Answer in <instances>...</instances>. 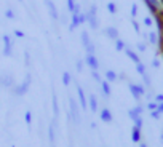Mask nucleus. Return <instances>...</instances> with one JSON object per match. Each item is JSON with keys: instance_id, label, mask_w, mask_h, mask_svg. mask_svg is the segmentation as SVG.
Masks as SVG:
<instances>
[{"instance_id": "50", "label": "nucleus", "mask_w": 163, "mask_h": 147, "mask_svg": "<svg viewBox=\"0 0 163 147\" xmlns=\"http://www.w3.org/2000/svg\"><path fill=\"white\" fill-rule=\"evenodd\" d=\"M160 139H162V141H163V131H162V134H160Z\"/></svg>"}, {"instance_id": "34", "label": "nucleus", "mask_w": 163, "mask_h": 147, "mask_svg": "<svg viewBox=\"0 0 163 147\" xmlns=\"http://www.w3.org/2000/svg\"><path fill=\"white\" fill-rule=\"evenodd\" d=\"M5 18H7V19H14V18H16V14H14L11 10H7V11H5Z\"/></svg>"}, {"instance_id": "31", "label": "nucleus", "mask_w": 163, "mask_h": 147, "mask_svg": "<svg viewBox=\"0 0 163 147\" xmlns=\"http://www.w3.org/2000/svg\"><path fill=\"white\" fill-rule=\"evenodd\" d=\"M133 122H134V126H138V128H141V130H142V125H144V122H142V117H141V115H139L136 120H133Z\"/></svg>"}, {"instance_id": "46", "label": "nucleus", "mask_w": 163, "mask_h": 147, "mask_svg": "<svg viewBox=\"0 0 163 147\" xmlns=\"http://www.w3.org/2000/svg\"><path fill=\"white\" fill-rule=\"evenodd\" d=\"M155 101H157V103H163V94H157L155 96Z\"/></svg>"}, {"instance_id": "38", "label": "nucleus", "mask_w": 163, "mask_h": 147, "mask_svg": "<svg viewBox=\"0 0 163 147\" xmlns=\"http://www.w3.org/2000/svg\"><path fill=\"white\" fill-rule=\"evenodd\" d=\"M160 115H162V113L158 112V109H157V110H152V112H150V117H152L153 120H158Z\"/></svg>"}, {"instance_id": "1", "label": "nucleus", "mask_w": 163, "mask_h": 147, "mask_svg": "<svg viewBox=\"0 0 163 147\" xmlns=\"http://www.w3.org/2000/svg\"><path fill=\"white\" fill-rule=\"evenodd\" d=\"M80 37H82V45H83L87 55H94V53H96V48H94V43L91 42V38H90V35H88V32H87V31H82Z\"/></svg>"}, {"instance_id": "37", "label": "nucleus", "mask_w": 163, "mask_h": 147, "mask_svg": "<svg viewBox=\"0 0 163 147\" xmlns=\"http://www.w3.org/2000/svg\"><path fill=\"white\" fill-rule=\"evenodd\" d=\"M136 86H138V91H139V94H141V96H144V94H146V86H144V85L138 83Z\"/></svg>"}, {"instance_id": "11", "label": "nucleus", "mask_w": 163, "mask_h": 147, "mask_svg": "<svg viewBox=\"0 0 163 147\" xmlns=\"http://www.w3.org/2000/svg\"><path fill=\"white\" fill-rule=\"evenodd\" d=\"M101 90H102V94H104V98L107 99L109 96L112 94V90H110V83L107 82V80H101Z\"/></svg>"}, {"instance_id": "2", "label": "nucleus", "mask_w": 163, "mask_h": 147, "mask_svg": "<svg viewBox=\"0 0 163 147\" xmlns=\"http://www.w3.org/2000/svg\"><path fill=\"white\" fill-rule=\"evenodd\" d=\"M69 109H70V118L74 120V123L75 125H80V109H78V104L74 98H69Z\"/></svg>"}, {"instance_id": "32", "label": "nucleus", "mask_w": 163, "mask_h": 147, "mask_svg": "<svg viewBox=\"0 0 163 147\" xmlns=\"http://www.w3.org/2000/svg\"><path fill=\"white\" fill-rule=\"evenodd\" d=\"M144 24H146V26H147V27H152V26H153V19H152V18H150V16H146V18H144Z\"/></svg>"}, {"instance_id": "39", "label": "nucleus", "mask_w": 163, "mask_h": 147, "mask_svg": "<svg viewBox=\"0 0 163 147\" xmlns=\"http://www.w3.org/2000/svg\"><path fill=\"white\" fill-rule=\"evenodd\" d=\"M83 64H85V62H83V61H80V59L75 62V67H77V70H78V72L83 70Z\"/></svg>"}, {"instance_id": "51", "label": "nucleus", "mask_w": 163, "mask_h": 147, "mask_svg": "<svg viewBox=\"0 0 163 147\" xmlns=\"http://www.w3.org/2000/svg\"><path fill=\"white\" fill-rule=\"evenodd\" d=\"M0 85H2V77H0Z\"/></svg>"}, {"instance_id": "4", "label": "nucleus", "mask_w": 163, "mask_h": 147, "mask_svg": "<svg viewBox=\"0 0 163 147\" xmlns=\"http://www.w3.org/2000/svg\"><path fill=\"white\" fill-rule=\"evenodd\" d=\"M96 7H91L90 8V11H88V24H90V27L93 29V31H96L98 29V26H99V21H98V18H96Z\"/></svg>"}, {"instance_id": "36", "label": "nucleus", "mask_w": 163, "mask_h": 147, "mask_svg": "<svg viewBox=\"0 0 163 147\" xmlns=\"http://www.w3.org/2000/svg\"><path fill=\"white\" fill-rule=\"evenodd\" d=\"M136 14H138V5L133 3V5H131V18H133V19L136 18Z\"/></svg>"}, {"instance_id": "24", "label": "nucleus", "mask_w": 163, "mask_h": 147, "mask_svg": "<svg viewBox=\"0 0 163 147\" xmlns=\"http://www.w3.org/2000/svg\"><path fill=\"white\" fill-rule=\"evenodd\" d=\"M131 24H133V31H134L138 35H141V26H139V23H138V21H136V19H133V21H131Z\"/></svg>"}, {"instance_id": "29", "label": "nucleus", "mask_w": 163, "mask_h": 147, "mask_svg": "<svg viewBox=\"0 0 163 147\" xmlns=\"http://www.w3.org/2000/svg\"><path fill=\"white\" fill-rule=\"evenodd\" d=\"M24 120H26V123H27L29 126H31V123H32V112H31V110H27V112H26Z\"/></svg>"}, {"instance_id": "3", "label": "nucleus", "mask_w": 163, "mask_h": 147, "mask_svg": "<svg viewBox=\"0 0 163 147\" xmlns=\"http://www.w3.org/2000/svg\"><path fill=\"white\" fill-rule=\"evenodd\" d=\"M31 74H27V75H26V80L24 82L21 83V85H16L13 88V93L16 96H24L26 93H27V90H29V86H31Z\"/></svg>"}, {"instance_id": "13", "label": "nucleus", "mask_w": 163, "mask_h": 147, "mask_svg": "<svg viewBox=\"0 0 163 147\" xmlns=\"http://www.w3.org/2000/svg\"><path fill=\"white\" fill-rule=\"evenodd\" d=\"M128 88H130V93H131V96L134 98V101H136V103H141V98H142V96L139 94L138 86H136L134 83H128Z\"/></svg>"}, {"instance_id": "19", "label": "nucleus", "mask_w": 163, "mask_h": 147, "mask_svg": "<svg viewBox=\"0 0 163 147\" xmlns=\"http://www.w3.org/2000/svg\"><path fill=\"white\" fill-rule=\"evenodd\" d=\"M51 101H53V113H55V118H56V117H58V113H59L58 96H56V93H53V98H51Z\"/></svg>"}, {"instance_id": "23", "label": "nucleus", "mask_w": 163, "mask_h": 147, "mask_svg": "<svg viewBox=\"0 0 163 147\" xmlns=\"http://www.w3.org/2000/svg\"><path fill=\"white\" fill-rule=\"evenodd\" d=\"M136 72H138L139 75H144V74H147V70H146V66H144V62H139V64H136Z\"/></svg>"}, {"instance_id": "35", "label": "nucleus", "mask_w": 163, "mask_h": 147, "mask_svg": "<svg viewBox=\"0 0 163 147\" xmlns=\"http://www.w3.org/2000/svg\"><path fill=\"white\" fill-rule=\"evenodd\" d=\"M107 10H109V13H112V14L117 13V7H115L114 3H107Z\"/></svg>"}, {"instance_id": "44", "label": "nucleus", "mask_w": 163, "mask_h": 147, "mask_svg": "<svg viewBox=\"0 0 163 147\" xmlns=\"http://www.w3.org/2000/svg\"><path fill=\"white\" fill-rule=\"evenodd\" d=\"M14 35L19 37V38H23V37H24V32H23V31H14Z\"/></svg>"}, {"instance_id": "40", "label": "nucleus", "mask_w": 163, "mask_h": 147, "mask_svg": "<svg viewBox=\"0 0 163 147\" xmlns=\"http://www.w3.org/2000/svg\"><path fill=\"white\" fill-rule=\"evenodd\" d=\"M136 46H138V50H139L141 53H144V51H146V48H147V45H146V43H141V42H139Z\"/></svg>"}, {"instance_id": "22", "label": "nucleus", "mask_w": 163, "mask_h": 147, "mask_svg": "<svg viewBox=\"0 0 163 147\" xmlns=\"http://www.w3.org/2000/svg\"><path fill=\"white\" fill-rule=\"evenodd\" d=\"M70 82H72V75H70L69 72H64V74H63V83H64V86H69Z\"/></svg>"}, {"instance_id": "20", "label": "nucleus", "mask_w": 163, "mask_h": 147, "mask_svg": "<svg viewBox=\"0 0 163 147\" xmlns=\"http://www.w3.org/2000/svg\"><path fill=\"white\" fill-rule=\"evenodd\" d=\"M2 85H3V86H7V88L13 86V85H14L13 77H11V75H5V77H2Z\"/></svg>"}, {"instance_id": "8", "label": "nucleus", "mask_w": 163, "mask_h": 147, "mask_svg": "<svg viewBox=\"0 0 163 147\" xmlns=\"http://www.w3.org/2000/svg\"><path fill=\"white\" fill-rule=\"evenodd\" d=\"M104 34L107 35L110 40H117V38H120V34H118V29L117 27H114V26H109V27H106L104 29Z\"/></svg>"}, {"instance_id": "7", "label": "nucleus", "mask_w": 163, "mask_h": 147, "mask_svg": "<svg viewBox=\"0 0 163 147\" xmlns=\"http://www.w3.org/2000/svg\"><path fill=\"white\" fill-rule=\"evenodd\" d=\"M99 118L102 120L104 123H110L112 120H114V115H112V112L107 107H104V109H101V112H99Z\"/></svg>"}, {"instance_id": "25", "label": "nucleus", "mask_w": 163, "mask_h": 147, "mask_svg": "<svg viewBox=\"0 0 163 147\" xmlns=\"http://www.w3.org/2000/svg\"><path fill=\"white\" fill-rule=\"evenodd\" d=\"M142 80H144V86H147V88H150V86H152V80H150V77L147 75V74H144V75H142Z\"/></svg>"}, {"instance_id": "53", "label": "nucleus", "mask_w": 163, "mask_h": 147, "mask_svg": "<svg viewBox=\"0 0 163 147\" xmlns=\"http://www.w3.org/2000/svg\"><path fill=\"white\" fill-rule=\"evenodd\" d=\"M19 2H21V0H19Z\"/></svg>"}, {"instance_id": "49", "label": "nucleus", "mask_w": 163, "mask_h": 147, "mask_svg": "<svg viewBox=\"0 0 163 147\" xmlns=\"http://www.w3.org/2000/svg\"><path fill=\"white\" fill-rule=\"evenodd\" d=\"M139 147H147V144H144V142H139Z\"/></svg>"}, {"instance_id": "12", "label": "nucleus", "mask_w": 163, "mask_h": 147, "mask_svg": "<svg viewBox=\"0 0 163 147\" xmlns=\"http://www.w3.org/2000/svg\"><path fill=\"white\" fill-rule=\"evenodd\" d=\"M45 3H46V7H48V10H50V16H51L55 21H56V19H59V14H58V10H56L55 3H53L51 0H46Z\"/></svg>"}, {"instance_id": "45", "label": "nucleus", "mask_w": 163, "mask_h": 147, "mask_svg": "<svg viewBox=\"0 0 163 147\" xmlns=\"http://www.w3.org/2000/svg\"><path fill=\"white\" fill-rule=\"evenodd\" d=\"M26 66H31V56L27 51H26Z\"/></svg>"}, {"instance_id": "41", "label": "nucleus", "mask_w": 163, "mask_h": 147, "mask_svg": "<svg viewBox=\"0 0 163 147\" xmlns=\"http://www.w3.org/2000/svg\"><path fill=\"white\" fill-rule=\"evenodd\" d=\"M134 110H136V112H138V113H139V115H142V112H144V107H142V106H141V104H139V103H138V106H136V107H134Z\"/></svg>"}, {"instance_id": "47", "label": "nucleus", "mask_w": 163, "mask_h": 147, "mask_svg": "<svg viewBox=\"0 0 163 147\" xmlns=\"http://www.w3.org/2000/svg\"><path fill=\"white\" fill-rule=\"evenodd\" d=\"M158 112L163 113V103H158Z\"/></svg>"}, {"instance_id": "42", "label": "nucleus", "mask_w": 163, "mask_h": 147, "mask_svg": "<svg viewBox=\"0 0 163 147\" xmlns=\"http://www.w3.org/2000/svg\"><path fill=\"white\" fill-rule=\"evenodd\" d=\"M67 7H69V11L72 13V11H74V7H75V3H74V0H67Z\"/></svg>"}, {"instance_id": "21", "label": "nucleus", "mask_w": 163, "mask_h": 147, "mask_svg": "<svg viewBox=\"0 0 163 147\" xmlns=\"http://www.w3.org/2000/svg\"><path fill=\"white\" fill-rule=\"evenodd\" d=\"M125 46H126V43L121 40V38H117V40H115V50H117V51H123Z\"/></svg>"}, {"instance_id": "27", "label": "nucleus", "mask_w": 163, "mask_h": 147, "mask_svg": "<svg viewBox=\"0 0 163 147\" xmlns=\"http://www.w3.org/2000/svg\"><path fill=\"white\" fill-rule=\"evenodd\" d=\"M147 109H149L150 112H152V110H157L158 109V103H157V101H150V103L147 104Z\"/></svg>"}, {"instance_id": "17", "label": "nucleus", "mask_w": 163, "mask_h": 147, "mask_svg": "<svg viewBox=\"0 0 163 147\" xmlns=\"http://www.w3.org/2000/svg\"><path fill=\"white\" fill-rule=\"evenodd\" d=\"M147 43H150V45H157L158 43V34L157 32H153V31H150L149 34H147Z\"/></svg>"}, {"instance_id": "28", "label": "nucleus", "mask_w": 163, "mask_h": 147, "mask_svg": "<svg viewBox=\"0 0 163 147\" xmlns=\"http://www.w3.org/2000/svg\"><path fill=\"white\" fill-rule=\"evenodd\" d=\"M91 77H93V80H94V82H98V83H101V80H102L98 70H91Z\"/></svg>"}, {"instance_id": "5", "label": "nucleus", "mask_w": 163, "mask_h": 147, "mask_svg": "<svg viewBox=\"0 0 163 147\" xmlns=\"http://www.w3.org/2000/svg\"><path fill=\"white\" fill-rule=\"evenodd\" d=\"M85 64L91 69V70H99V59L96 58V55H87L85 56Z\"/></svg>"}, {"instance_id": "6", "label": "nucleus", "mask_w": 163, "mask_h": 147, "mask_svg": "<svg viewBox=\"0 0 163 147\" xmlns=\"http://www.w3.org/2000/svg\"><path fill=\"white\" fill-rule=\"evenodd\" d=\"M144 3H146L147 8H149V11H150V14H152V16H155V14L158 13V10H160L158 0H144Z\"/></svg>"}, {"instance_id": "52", "label": "nucleus", "mask_w": 163, "mask_h": 147, "mask_svg": "<svg viewBox=\"0 0 163 147\" xmlns=\"http://www.w3.org/2000/svg\"><path fill=\"white\" fill-rule=\"evenodd\" d=\"M51 147H56V146H55V144H53V146H51Z\"/></svg>"}, {"instance_id": "18", "label": "nucleus", "mask_w": 163, "mask_h": 147, "mask_svg": "<svg viewBox=\"0 0 163 147\" xmlns=\"http://www.w3.org/2000/svg\"><path fill=\"white\" fill-rule=\"evenodd\" d=\"M106 80H107L109 83H114V82H117L118 80V75L115 74L114 70H107L106 72Z\"/></svg>"}, {"instance_id": "16", "label": "nucleus", "mask_w": 163, "mask_h": 147, "mask_svg": "<svg viewBox=\"0 0 163 147\" xmlns=\"http://www.w3.org/2000/svg\"><path fill=\"white\" fill-rule=\"evenodd\" d=\"M88 107L91 112H98V99L94 94H90V98H88Z\"/></svg>"}, {"instance_id": "14", "label": "nucleus", "mask_w": 163, "mask_h": 147, "mask_svg": "<svg viewBox=\"0 0 163 147\" xmlns=\"http://www.w3.org/2000/svg\"><path fill=\"white\" fill-rule=\"evenodd\" d=\"M141 128H138V126H133V130H131V141L133 142H136V144H139L141 142Z\"/></svg>"}, {"instance_id": "15", "label": "nucleus", "mask_w": 163, "mask_h": 147, "mask_svg": "<svg viewBox=\"0 0 163 147\" xmlns=\"http://www.w3.org/2000/svg\"><path fill=\"white\" fill-rule=\"evenodd\" d=\"M55 126H56V118L53 120L51 123H50V126H48V137H50V144H55V139H56V136H55Z\"/></svg>"}, {"instance_id": "30", "label": "nucleus", "mask_w": 163, "mask_h": 147, "mask_svg": "<svg viewBox=\"0 0 163 147\" xmlns=\"http://www.w3.org/2000/svg\"><path fill=\"white\" fill-rule=\"evenodd\" d=\"M78 19H80V24L88 23V13H80L78 14Z\"/></svg>"}, {"instance_id": "43", "label": "nucleus", "mask_w": 163, "mask_h": 147, "mask_svg": "<svg viewBox=\"0 0 163 147\" xmlns=\"http://www.w3.org/2000/svg\"><path fill=\"white\" fill-rule=\"evenodd\" d=\"M152 67H153V69H158V67H160V61H158L157 58L152 61Z\"/></svg>"}, {"instance_id": "33", "label": "nucleus", "mask_w": 163, "mask_h": 147, "mask_svg": "<svg viewBox=\"0 0 163 147\" xmlns=\"http://www.w3.org/2000/svg\"><path fill=\"white\" fill-rule=\"evenodd\" d=\"M128 115H130V118H131V120H136V118H138V117H139V113H138V112H136V110H134V109H130V112H128Z\"/></svg>"}, {"instance_id": "10", "label": "nucleus", "mask_w": 163, "mask_h": 147, "mask_svg": "<svg viewBox=\"0 0 163 147\" xmlns=\"http://www.w3.org/2000/svg\"><path fill=\"white\" fill-rule=\"evenodd\" d=\"M125 55L128 56V58L131 59L133 62H134V64H139V62H142V61H141V58H139V55H138L136 51H133V50L128 46V45L125 46Z\"/></svg>"}, {"instance_id": "9", "label": "nucleus", "mask_w": 163, "mask_h": 147, "mask_svg": "<svg viewBox=\"0 0 163 147\" xmlns=\"http://www.w3.org/2000/svg\"><path fill=\"white\" fill-rule=\"evenodd\" d=\"M77 94H78V101H80V107L83 110H87L88 103H87V96H85V91L82 86H77Z\"/></svg>"}, {"instance_id": "26", "label": "nucleus", "mask_w": 163, "mask_h": 147, "mask_svg": "<svg viewBox=\"0 0 163 147\" xmlns=\"http://www.w3.org/2000/svg\"><path fill=\"white\" fill-rule=\"evenodd\" d=\"M2 38H3V45L5 46H13V40H11L10 35H3Z\"/></svg>"}, {"instance_id": "48", "label": "nucleus", "mask_w": 163, "mask_h": 147, "mask_svg": "<svg viewBox=\"0 0 163 147\" xmlns=\"http://www.w3.org/2000/svg\"><path fill=\"white\" fill-rule=\"evenodd\" d=\"M118 80H126V75L125 74H120V75H118Z\"/></svg>"}]
</instances>
